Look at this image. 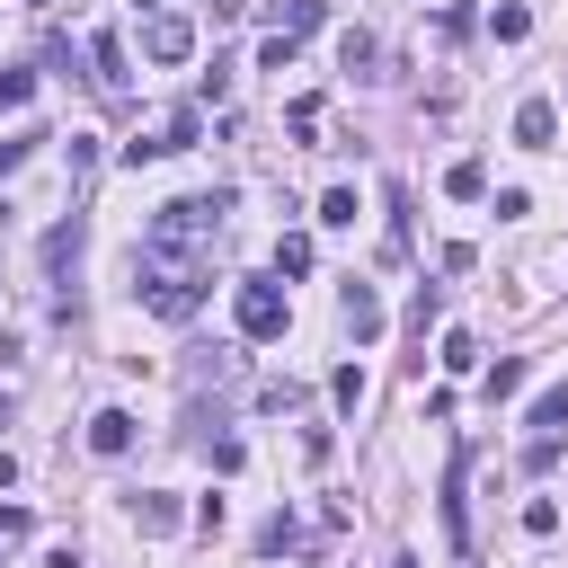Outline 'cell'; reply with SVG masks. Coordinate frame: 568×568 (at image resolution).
<instances>
[{
    "label": "cell",
    "mask_w": 568,
    "mask_h": 568,
    "mask_svg": "<svg viewBox=\"0 0 568 568\" xmlns=\"http://www.w3.org/2000/svg\"><path fill=\"white\" fill-rule=\"evenodd\" d=\"M222 213H231V195H222V186H213V195H178V204H160V213H151L142 248H151V257H204V248H213V231H222Z\"/></svg>",
    "instance_id": "6da1fadb"
},
{
    "label": "cell",
    "mask_w": 568,
    "mask_h": 568,
    "mask_svg": "<svg viewBox=\"0 0 568 568\" xmlns=\"http://www.w3.org/2000/svg\"><path fill=\"white\" fill-rule=\"evenodd\" d=\"M142 311L169 320V328L195 320V311H204V257H151V248H142Z\"/></svg>",
    "instance_id": "7a4b0ae2"
},
{
    "label": "cell",
    "mask_w": 568,
    "mask_h": 568,
    "mask_svg": "<svg viewBox=\"0 0 568 568\" xmlns=\"http://www.w3.org/2000/svg\"><path fill=\"white\" fill-rule=\"evenodd\" d=\"M195 133H204V115H195V106H169L151 133L124 142V160H133V169H142V160H178V151H195Z\"/></svg>",
    "instance_id": "3957f363"
},
{
    "label": "cell",
    "mask_w": 568,
    "mask_h": 568,
    "mask_svg": "<svg viewBox=\"0 0 568 568\" xmlns=\"http://www.w3.org/2000/svg\"><path fill=\"white\" fill-rule=\"evenodd\" d=\"M231 311H240V337H284V293H275L266 275H248Z\"/></svg>",
    "instance_id": "277c9868"
},
{
    "label": "cell",
    "mask_w": 568,
    "mask_h": 568,
    "mask_svg": "<svg viewBox=\"0 0 568 568\" xmlns=\"http://www.w3.org/2000/svg\"><path fill=\"white\" fill-rule=\"evenodd\" d=\"M142 53H151V62H186V53H195V18L151 9V18H142Z\"/></svg>",
    "instance_id": "5b68a950"
},
{
    "label": "cell",
    "mask_w": 568,
    "mask_h": 568,
    "mask_svg": "<svg viewBox=\"0 0 568 568\" xmlns=\"http://www.w3.org/2000/svg\"><path fill=\"white\" fill-rule=\"evenodd\" d=\"M71 257H80V213L44 231V284H53V302H71V284H62V275H71Z\"/></svg>",
    "instance_id": "8992f818"
},
{
    "label": "cell",
    "mask_w": 568,
    "mask_h": 568,
    "mask_svg": "<svg viewBox=\"0 0 568 568\" xmlns=\"http://www.w3.org/2000/svg\"><path fill=\"white\" fill-rule=\"evenodd\" d=\"M89 80H98V98H124V89H133V71H124V44H115V36H89Z\"/></svg>",
    "instance_id": "52a82bcc"
},
{
    "label": "cell",
    "mask_w": 568,
    "mask_h": 568,
    "mask_svg": "<svg viewBox=\"0 0 568 568\" xmlns=\"http://www.w3.org/2000/svg\"><path fill=\"white\" fill-rule=\"evenodd\" d=\"M524 426H532V444H559V435H568V382H550V390L524 408Z\"/></svg>",
    "instance_id": "ba28073f"
},
{
    "label": "cell",
    "mask_w": 568,
    "mask_h": 568,
    "mask_svg": "<svg viewBox=\"0 0 568 568\" xmlns=\"http://www.w3.org/2000/svg\"><path fill=\"white\" fill-rule=\"evenodd\" d=\"M337 320H346L355 337H382V293H373V284H346V293H337Z\"/></svg>",
    "instance_id": "9c48e42d"
},
{
    "label": "cell",
    "mask_w": 568,
    "mask_h": 568,
    "mask_svg": "<svg viewBox=\"0 0 568 568\" xmlns=\"http://www.w3.org/2000/svg\"><path fill=\"white\" fill-rule=\"evenodd\" d=\"M550 133H559L550 98H524V106H515V142H524V151H550Z\"/></svg>",
    "instance_id": "30bf717a"
},
{
    "label": "cell",
    "mask_w": 568,
    "mask_h": 568,
    "mask_svg": "<svg viewBox=\"0 0 568 568\" xmlns=\"http://www.w3.org/2000/svg\"><path fill=\"white\" fill-rule=\"evenodd\" d=\"M89 453H106V462L133 453V417H124V408H98V417H89Z\"/></svg>",
    "instance_id": "8fae6325"
},
{
    "label": "cell",
    "mask_w": 568,
    "mask_h": 568,
    "mask_svg": "<svg viewBox=\"0 0 568 568\" xmlns=\"http://www.w3.org/2000/svg\"><path fill=\"white\" fill-rule=\"evenodd\" d=\"M266 18H275V36H284V44H302V36L320 27V0H266Z\"/></svg>",
    "instance_id": "7c38bea8"
},
{
    "label": "cell",
    "mask_w": 568,
    "mask_h": 568,
    "mask_svg": "<svg viewBox=\"0 0 568 568\" xmlns=\"http://www.w3.org/2000/svg\"><path fill=\"white\" fill-rule=\"evenodd\" d=\"M133 524H142V532H178V497L142 488V497H133Z\"/></svg>",
    "instance_id": "4fadbf2b"
},
{
    "label": "cell",
    "mask_w": 568,
    "mask_h": 568,
    "mask_svg": "<svg viewBox=\"0 0 568 568\" xmlns=\"http://www.w3.org/2000/svg\"><path fill=\"white\" fill-rule=\"evenodd\" d=\"M444 195L479 204V195H488V169H479V160H453V169H444Z\"/></svg>",
    "instance_id": "5bb4252c"
},
{
    "label": "cell",
    "mask_w": 568,
    "mask_h": 568,
    "mask_svg": "<svg viewBox=\"0 0 568 568\" xmlns=\"http://www.w3.org/2000/svg\"><path fill=\"white\" fill-rule=\"evenodd\" d=\"M373 53H382V44H373V36H364V27H346V36H337V62H346V71H355V80H364V71H373Z\"/></svg>",
    "instance_id": "9a60e30c"
},
{
    "label": "cell",
    "mask_w": 568,
    "mask_h": 568,
    "mask_svg": "<svg viewBox=\"0 0 568 568\" xmlns=\"http://www.w3.org/2000/svg\"><path fill=\"white\" fill-rule=\"evenodd\" d=\"M320 222H328V231H355V186H328V195H320Z\"/></svg>",
    "instance_id": "2e32d148"
},
{
    "label": "cell",
    "mask_w": 568,
    "mask_h": 568,
    "mask_svg": "<svg viewBox=\"0 0 568 568\" xmlns=\"http://www.w3.org/2000/svg\"><path fill=\"white\" fill-rule=\"evenodd\" d=\"M275 275H311V240H302V231L275 240Z\"/></svg>",
    "instance_id": "e0dca14e"
},
{
    "label": "cell",
    "mask_w": 568,
    "mask_h": 568,
    "mask_svg": "<svg viewBox=\"0 0 568 568\" xmlns=\"http://www.w3.org/2000/svg\"><path fill=\"white\" fill-rule=\"evenodd\" d=\"M488 27H497V44H524V36H532V9H515V0H506Z\"/></svg>",
    "instance_id": "ac0fdd59"
},
{
    "label": "cell",
    "mask_w": 568,
    "mask_h": 568,
    "mask_svg": "<svg viewBox=\"0 0 568 568\" xmlns=\"http://www.w3.org/2000/svg\"><path fill=\"white\" fill-rule=\"evenodd\" d=\"M284 124H293V142H320V98H293Z\"/></svg>",
    "instance_id": "d6986e66"
},
{
    "label": "cell",
    "mask_w": 568,
    "mask_h": 568,
    "mask_svg": "<svg viewBox=\"0 0 568 568\" xmlns=\"http://www.w3.org/2000/svg\"><path fill=\"white\" fill-rule=\"evenodd\" d=\"M515 390H524V364L497 355V364H488V399H515Z\"/></svg>",
    "instance_id": "ffe728a7"
},
{
    "label": "cell",
    "mask_w": 568,
    "mask_h": 568,
    "mask_svg": "<svg viewBox=\"0 0 568 568\" xmlns=\"http://www.w3.org/2000/svg\"><path fill=\"white\" fill-rule=\"evenodd\" d=\"M435 311H444V293H435V284H417V302H408V328L426 337V328H435Z\"/></svg>",
    "instance_id": "44dd1931"
},
{
    "label": "cell",
    "mask_w": 568,
    "mask_h": 568,
    "mask_svg": "<svg viewBox=\"0 0 568 568\" xmlns=\"http://www.w3.org/2000/svg\"><path fill=\"white\" fill-rule=\"evenodd\" d=\"M444 364H453V373H470V364H479V337H470V328H453V337H444Z\"/></svg>",
    "instance_id": "7402d4cb"
},
{
    "label": "cell",
    "mask_w": 568,
    "mask_h": 568,
    "mask_svg": "<svg viewBox=\"0 0 568 568\" xmlns=\"http://www.w3.org/2000/svg\"><path fill=\"white\" fill-rule=\"evenodd\" d=\"M524 532H532V541H550V532H559V506H550V497H532V506H524Z\"/></svg>",
    "instance_id": "603a6c76"
},
{
    "label": "cell",
    "mask_w": 568,
    "mask_h": 568,
    "mask_svg": "<svg viewBox=\"0 0 568 568\" xmlns=\"http://www.w3.org/2000/svg\"><path fill=\"white\" fill-rule=\"evenodd\" d=\"M328 390H337V408H364V373H355V364H337V382H328Z\"/></svg>",
    "instance_id": "cb8c5ba5"
},
{
    "label": "cell",
    "mask_w": 568,
    "mask_h": 568,
    "mask_svg": "<svg viewBox=\"0 0 568 568\" xmlns=\"http://www.w3.org/2000/svg\"><path fill=\"white\" fill-rule=\"evenodd\" d=\"M293 541H302V532H293V515H275V524L257 532V550H266V559H275V550H293Z\"/></svg>",
    "instance_id": "d4e9b609"
},
{
    "label": "cell",
    "mask_w": 568,
    "mask_h": 568,
    "mask_svg": "<svg viewBox=\"0 0 568 568\" xmlns=\"http://www.w3.org/2000/svg\"><path fill=\"white\" fill-rule=\"evenodd\" d=\"M36 142H44V133H9V142H0V178H9V169H27V151H36Z\"/></svg>",
    "instance_id": "484cf974"
},
{
    "label": "cell",
    "mask_w": 568,
    "mask_h": 568,
    "mask_svg": "<svg viewBox=\"0 0 568 568\" xmlns=\"http://www.w3.org/2000/svg\"><path fill=\"white\" fill-rule=\"evenodd\" d=\"M36 98V71H0V106H27Z\"/></svg>",
    "instance_id": "4316f807"
},
{
    "label": "cell",
    "mask_w": 568,
    "mask_h": 568,
    "mask_svg": "<svg viewBox=\"0 0 568 568\" xmlns=\"http://www.w3.org/2000/svg\"><path fill=\"white\" fill-rule=\"evenodd\" d=\"M27 532H36V515L27 506H0V541H27Z\"/></svg>",
    "instance_id": "83f0119b"
},
{
    "label": "cell",
    "mask_w": 568,
    "mask_h": 568,
    "mask_svg": "<svg viewBox=\"0 0 568 568\" xmlns=\"http://www.w3.org/2000/svg\"><path fill=\"white\" fill-rule=\"evenodd\" d=\"M9 479H18V462H9V453H0V488H9Z\"/></svg>",
    "instance_id": "f1b7e54d"
},
{
    "label": "cell",
    "mask_w": 568,
    "mask_h": 568,
    "mask_svg": "<svg viewBox=\"0 0 568 568\" xmlns=\"http://www.w3.org/2000/svg\"><path fill=\"white\" fill-rule=\"evenodd\" d=\"M133 9H151V0H133Z\"/></svg>",
    "instance_id": "f546056e"
}]
</instances>
